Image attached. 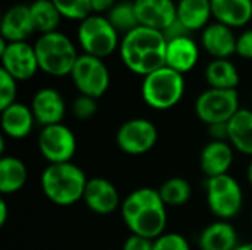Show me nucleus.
<instances>
[{
	"instance_id": "nucleus-1",
	"label": "nucleus",
	"mask_w": 252,
	"mask_h": 250,
	"mask_svg": "<svg viewBox=\"0 0 252 250\" xmlns=\"http://www.w3.org/2000/svg\"><path fill=\"white\" fill-rule=\"evenodd\" d=\"M120 209L131 234L155 240L165 233L167 206L158 190L151 187L137 189L123 200Z\"/></svg>"
},
{
	"instance_id": "nucleus-2",
	"label": "nucleus",
	"mask_w": 252,
	"mask_h": 250,
	"mask_svg": "<svg viewBox=\"0 0 252 250\" xmlns=\"http://www.w3.org/2000/svg\"><path fill=\"white\" fill-rule=\"evenodd\" d=\"M167 38L158 29L136 27L124 34L120 43V56L123 63L131 72L146 77L165 66Z\"/></svg>"
},
{
	"instance_id": "nucleus-3",
	"label": "nucleus",
	"mask_w": 252,
	"mask_h": 250,
	"mask_svg": "<svg viewBox=\"0 0 252 250\" xmlns=\"http://www.w3.org/2000/svg\"><path fill=\"white\" fill-rule=\"evenodd\" d=\"M89 178L72 162L49 165L40 178L44 196L58 206H71L83 200Z\"/></svg>"
},
{
	"instance_id": "nucleus-4",
	"label": "nucleus",
	"mask_w": 252,
	"mask_h": 250,
	"mask_svg": "<svg viewBox=\"0 0 252 250\" xmlns=\"http://www.w3.org/2000/svg\"><path fill=\"white\" fill-rule=\"evenodd\" d=\"M34 50L40 69L52 77L71 75L72 68L80 56L74 43L59 31L40 34L34 44Z\"/></svg>"
},
{
	"instance_id": "nucleus-5",
	"label": "nucleus",
	"mask_w": 252,
	"mask_h": 250,
	"mask_svg": "<svg viewBox=\"0 0 252 250\" xmlns=\"http://www.w3.org/2000/svg\"><path fill=\"white\" fill-rule=\"evenodd\" d=\"M140 91L143 102L149 108L155 111H168L183 99V74L168 66H162L152 74L143 77Z\"/></svg>"
},
{
	"instance_id": "nucleus-6",
	"label": "nucleus",
	"mask_w": 252,
	"mask_h": 250,
	"mask_svg": "<svg viewBox=\"0 0 252 250\" xmlns=\"http://www.w3.org/2000/svg\"><path fill=\"white\" fill-rule=\"evenodd\" d=\"M118 34L108 18L97 13L83 19L77 29V38L84 53L99 59H105L120 49Z\"/></svg>"
},
{
	"instance_id": "nucleus-7",
	"label": "nucleus",
	"mask_w": 252,
	"mask_h": 250,
	"mask_svg": "<svg viewBox=\"0 0 252 250\" xmlns=\"http://www.w3.org/2000/svg\"><path fill=\"white\" fill-rule=\"evenodd\" d=\"M205 193L207 205L219 220L229 221L239 215L244 205V192L232 175L224 174L207 178Z\"/></svg>"
},
{
	"instance_id": "nucleus-8",
	"label": "nucleus",
	"mask_w": 252,
	"mask_h": 250,
	"mask_svg": "<svg viewBox=\"0 0 252 250\" xmlns=\"http://www.w3.org/2000/svg\"><path fill=\"white\" fill-rule=\"evenodd\" d=\"M239 109V94L236 90L208 88L195 102V113L207 125L229 122Z\"/></svg>"
},
{
	"instance_id": "nucleus-9",
	"label": "nucleus",
	"mask_w": 252,
	"mask_h": 250,
	"mask_svg": "<svg viewBox=\"0 0 252 250\" xmlns=\"http://www.w3.org/2000/svg\"><path fill=\"white\" fill-rule=\"evenodd\" d=\"M71 78L80 94L90 96L93 99H100L111 84L109 69L103 59L86 53L78 56L72 68Z\"/></svg>"
},
{
	"instance_id": "nucleus-10",
	"label": "nucleus",
	"mask_w": 252,
	"mask_h": 250,
	"mask_svg": "<svg viewBox=\"0 0 252 250\" xmlns=\"http://www.w3.org/2000/svg\"><path fill=\"white\" fill-rule=\"evenodd\" d=\"M117 146L121 152L139 156L151 152L158 141L157 125L146 118H133L121 124L115 134Z\"/></svg>"
},
{
	"instance_id": "nucleus-11",
	"label": "nucleus",
	"mask_w": 252,
	"mask_h": 250,
	"mask_svg": "<svg viewBox=\"0 0 252 250\" xmlns=\"http://www.w3.org/2000/svg\"><path fill=\"white\" fill-rule=\"evenodd\" d=\"M38 150L49 165L66 164L77 152V139L63 124L47 125L38 134Z\"/></svg>"
},
{
	"instance_id": "nucleus-12",
	"label": "nucleus",
	"mask_w": 252,
	"mask_h": 250,
	"mask_svg": "<svg viewBox=\"0 0 252 250\" xmlns=\"http://www.w3.org/2000/svg\"><path fill=\"white\" fill-rule=\"evenodd\" d=\"M0 59L1 69H4L16 81H27L40 69L34 46L27 41L7 43L0 38Z\"/></svg>"
},
{
	"instance_id": "nucleus-13",
	"label": "nucleus",
	"mask_w": 252,
	"mask_h": 250,
	"mask_svg": "<svg viewBox=\"0 0 252 250\" xmlns=\"http://www.w3.org/2000/svg\"><path fill=\"white\" fill-rule=\"evenodd\" d=\"M83 200L86 206L97 215H111L121 208L123 203L117 187L102 177H94L87 181Z\"/></svg>"
},
{
	"instance_id": "nucleus-14",
	"label": "nucleus",
	"mask_w": 252,
	"mask_h": 250,
	"mask_svg": "<svg viewBox=\"0 0 252 250\" xmlns=\"http://www.w3.org/2000/svg\"><path fill=\"white\" fill-rule=\"evenodd\" d=\"M139 25L164 32L177 19V4L173 0H134Z\"/></svg>"
},
{
	"instance_id": "nucleus-15",
	"label": "nucleus",
	"mask_w": 252,
	"mask_h": 250,
	"mask_svg": "<svg viewBox=\"0 0 252 250\" xmlns=\"http://www.w3.org/2000/svg\"><path fill=\"white\" fill-rule=\"evenodd\" d=\"M31 111L34 113L35 122L43 127H47L62 124V119L66 112V105L58 90L44 87L34 93L31 100Z\"/></svg>"
},
{
	"instance_id": "nucleus-16",
	"label": "nucleus",
	"mask_w": 252,
	"mask_h": 250,
	"mask_svg": "<svg viewBox=\"0 0 252 250\" xmlns=\"http://www.w3.org/2000/svg\"><path fill=\"white\" fill-rule=\"evenodd\" d=\"M34 31L35 28L31 18L30 4H13L4 12L0 25V38L7 43L25 41Z\"/></svg>"
},
{
	"instance_id": "nucleus-17",
	"label": "nucleus",
	"mask_w": 252,
	"mask_h": 250,
	"mask_svg": "<svg viewBox=\"0 0 252 250\" xmlns=\"http://www.w3.org/2000/svg\"><path fill=\"white\" fill-rule=\"evenodd\" d=\"M236 41L238 37L235 35L233 28L220 24L217 21L208 24L202 29V35H201L202 47L214 59H229L232 55H235Z\"/></svg>"
},
{
	"instance_id": "nucleus-18",
	"label": "nucleus",
	"mask_w": 252,
	"mask_h": 250,
	"mask_svg": "<svg viewBox=\"0 0 252 250\" xmlns=\"http://www.w3.org/2000/svg\"><path fill=\"white\" fill-rule=\"evenodd\" d=\"M233 147L229 141L211 140L208 144L204 146L201 152V169L207 175V178L229 174V169L233 164Z\"/></svg>"
},
{
	"instance_id": "nucleus-19",
	"label": "nucleus",
	"mask_w": 252,
	"mask_h": 250,
	"mask_svg": "<svg viewBox=\"0 0 252 250\" xmlns=\"http://www.w3.org/2000/svg\"><path fill=\"white\" fill-rule=\"evenodd\" d=\"M199 60V47L190 35L167 41L165 66L186 74L192 71Z\"/></svg>"
},
{
	"instance_id": "nucleus-20",
	"label": "nucleus",
	"mask_w": 252,
	"mask_h": 250,
	"mask_svg": "<svg viewBox=\"0 0 252 250\" xmlns=\"http://www.w3.org/2000/svg\"><path fill=\"white\" fill-rule=\"evenodd\" d=\"M35 118L31 106L15 102L1 111V130L9 139L21 140L31 134Z\"/></svg>"
},
{
	"instance_id": "nucleus-21",
	"label": "nucleus",
	"mask_w": 252,
	"mask_h": 250,
	"mask_svg": "<svg viewBox=\"0 0 252 250\" xmlns=\"http://www.w3.org/2000/svg\"><path fill=\"white\" fill-rule=\"evenodd\" d=\"M198 246L201 250H235L239 246V234L229 221L219 220L201 231Z\"/></svg>"
},
{
	"instance_id": "nucleus-22",
	"label": "nucleus",
	"mask_w": 252,
	"mask_h": 250,
	"mask_svg": "<svg viewBox=\"0 0 252 250\" xmlns=\"http://www.w3.org/2000/svg\"><path fill=\"white\" fill-rule=\"evenodd\" d=\"M211 10L217 22L241 28L252 19V0H211Z\"/></svg>"
},
{
	"instance_id": "nucleus-23",
	"label": "nucleus",
	"mask_w": 252,
	"mask_h": 250,
	"mask_svg": "<svg viewBox=\"0 0 252 250\" xmlns=\"http://www.w3.org/2000/svg\"><path fill=\"white\" fill-rule=\"evenodd\" d=\"M211 16V0H179L177 3V19L190 32L204 29Z\"/></svg>"
},
{
	"instance_id": "nucleus-24",
	"label": "nucleus",
	"mask_w": 252,
	"mask_h": 250,
	"mask_svg": "<svg viewBox=\"0 0 252 250\" xmlns=\"http://www.w3.org/2000/svg\"><path fill=\"white\" fill-rule=\"evenodd\" d=\"M227 127L232 147L252 158V111L239 109L227 122Z\"/></svg>"
},
{
	"instance_id": "nucleus-25",
	"label": "nucleus",
	"mask_w": 252,
	"mask_h": 250,
	"mask_svg": "<svg viewBox=\"0 0 252 250\" xmlns=\"http://www.w3.org/2000/svg\"><path fill=\"white\" fill-rule=\"evenodd\" d=\"M28 180L27 165L15 156L0 159V193L13 194L24 189Z\"/></svg>"
},
{
	"instance_id": "nucleus-26",
	"label": "nucleus",
	"mask_w": 252,
	"mask_h": 250,
	"mask_svg": "<svg viewBox=\"0 0 252 250\" xmlns=\"http://www.w3.org/2000/svg\"><path fill=\"white\" fill-rule=\"evenodd\" d=\"M205 81L210 88L236 90L241 77L238 68L229 59H213L205 68Z\"/></svg>"
},
{
	"instance_id": "nucleus-27",
	"label": "nucleus",
	"mask_w": 252,
	"mask_h": 250,
	"mask_svg": "<svg viewBox=\"0 0 252 250\" xmlns=\"http://www.w3.org/2000/svg\"><path fill=\"white\" fill-rule=\"evenodd\" d=\"M30 12L35 31H38L40 34L58 31L62 15L52 0H34L30 4Z\"/></svg>"
},
{
	"instance_id": "nucleus-28",
	"label": "nucleus",
	"mask_w": 252,
	"mask_h": 250,
	"mask_svg": "<svg viewBox=\"0 0 252 250\" xmlns=\"http://www.w3.org/2000/svg\"><path fill=\"white\" fill-rule=\"evenodd\" d=\"M158 193L165 206H183L192 197V186L183 177H171L161 184Z\"/></svg>"
},
{
	"instance_id": "nucleus-29",
	"label": "nucleus",
	"mask_w": 252,
	"mask_h": 250,
	"mask_svg": "<svg viewBox=\"0 0 252 250\" xmlns=\"http://www.w3.org/2000/svg\"><path fill=\"white\" fill-rule=\"evenodd\" d=\"M106 18L112 24V27L123 34H127L136 27H139L134 1H118L108 12Z\"/></svg>"
},
{
	"instance_id": "nucleus-30",
	"label": "nucleus",
	"mask_w": 252,
	"mask_h": 250,
	"mask_svg": "<svg viewBox=\"0 0 252 250\" xmlns=\"http://www.w3.org/2000/svg\"><path fill=\"white\" fill-rule=\"evenodd\" d=\"M62 15V18L83 21L92 15V1L90 0H52Z\"/></svg>"
},
{
	"instance_id": "nucleus-31",
	"label": "nucleus",
	"mask_w": 252,
	"mask_h": 250,
	"mask_svg": "<svg viewBox=\"0 0 252 250\" xmlns=\"http://www.w3.org/2000/svg\"><path fill=\"white\" fill-rule=\"evenodd\" d=\"M18 93L16 80L4 69H0V111L15 103Z\"/></svg>"
},
{
	"instance_id": "nucleus-32",
	"label": "nucleus",
	"mask_w": 252,
	"mask_h": 250,
	"mask_svg": "<svg viewBox=\"0 0 252 250\" xmlns=\"http://www.w3.org/2000/svg\"><path fill=\"white\" fill-rule=\"evenodd\" d=\"M72 115L80 121H89L92 119L97 112V99H93L90 96L80 94L72 102Z\"/></svg>"
},
{
	"instance_id": "nucleus-33",
	"label": "nucleus",
	"mask_w": 252,
	"mask_h": 250,
	"mask_svg": "<svg viewBox=\"0 0 252 250\" xmlns=\"http://www.w3.org/2000/svg\"><path fill=\"white\" fill-rule=\"evenodd\" d=\"M154 250H190L189 242L179 233H164L154 240Z\"/></svg>"
},
{
	"instance_id": "nucleus-34",
	"label": "nucleus",
	"mask_w": 252,
	"mask_h": 250,
	"mask_svg": "<svg viewBox=\"0 0 252 250\" xmlns=\"http://www.w3.org/2000/svg\"><path fill=\"white\" fill-rule=\"evenodd\" d=\"M236 53L244 59H252V29H247L238 35Z\"/></svg>"
},
{
	"instance_id": "nucleus-35",
	"label": "nucleus",
	"mask_w": 252,
	"mask_h": 250,
	"mask_svg": "<svg viewBox=\"0 0 252 250\" xmlns=\"http://www.w3.org/2000/svg\"><path fill=\"white\" fill-rule=\"evenodd\" d=\"M123 250H154V240L130 234L123 245Z\"/></svg>"
},
{
	"instance_id": "nucleus-36",
	"label": "nucleus",
	"mask_w": 252,
	"mask_h": 250,
	"mask_svg": "<svg viewBox=\"0 0 252 250\" xmlns=\"http://www.w3.org/2000/svg\"><path fill=\"white\" fill-rule=\"evenodd\" d=\"M189 29L179 21V19H176L162 34H164V37L167 38V41H170V40H174V38H179V37H185V35H189Z\"/></svg>"
},
{
	"instance_id": "nucleus-37",
	"label": "nucleus",
	"mask_w": 252,
	"mask_h": 250,
	"mask_svg": "<svg viewBox=\"0 0 252 250\" xmlns=\"http://www.w3.org/2000/svg\"><path fill=\"white\" fill-rule=\"evenodd\" d=\"M208 130H210V136L213 137V140H216V141H229V127H227V122L208 125Z\"/></svg>"
},
{
	"instance_id": "nucleus-38",
	"label": "nucleus",
	"mask_w": 252,
	"mask_h": 250,
	"mask_svg": "<svg viewBox=\"0 0 252 250\" xmlns=\"http://www.w3.org/2000/svg\"><path fill=\"white\" fill-rule=\"evenodd\" d=\"M92 1V10L97 15H100L102 12H109L117 1L115 0H90Z\"/></svg>"
},
{
	"instance_id": "nucleus-39",
	"label": "nucleus",
	"mask_w": 252,
	"mask_h": 250,
	"mask_svg": "<svg viewBox=\"0 0 252 250\" xmlns=\"http://www.w3.org/2000/svg\"><path fill=\"white\" fill-rule=\"evenodd\" d=\"M7 217H9L7 203L4 199H1L0 200V227H4V224L7 222Z\"/></svg>"
},
{
	"instance_id": "nucleus-40",
	"label": "nucleus",
	"mask_w": 252,
	"mask_h": 250,
	"mask_svg": "<svg viewBox=\"0 0 252 250\" xmlns=\"http://www.w3.org/2000/svg\"><path fill=\"white\" fill-rule=\"evenodd\" d=\"M247 177H248V181L251 183V186H252V158H251L250 165H248V169H247Z\"/></svg>"
},
{
	"instance_id": "nucleus-41",
	"label": "nucleus",
	"mask_w": 252,
	"mask_h": 250,
	"mask_svg": "<svg viewBox=\"0 0 252 250\" xmlns=\"http://www.w3.org/2000/svg\"><path fill=\"white\" fill-rule=\"evenodd\" d=\"M235 250H252V242L251 243H245V245H239Z\"/></svg>"
}]
</instances>
